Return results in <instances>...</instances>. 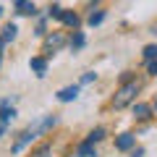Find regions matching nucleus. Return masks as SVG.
Returning <instances> with one entry per match:
<instances>
[{
  "instance_id": "obj_2",
  "label": "nucleus",
  "mask_w": 157,
  "mask_h": 157,
  "mask_svg": "<svg viewBox=\"0 0 157 157\" xmlns=\"http://www.w3.org/2000/svg\"><path fill=\"white\" fill-rule=\"evenodd\" d=\"M55 123H58V118H55V115H47V118H39L37 123H32V126H29L26 131H29V134L34 136V139H37L39 134H47V131H50V128H52Z\"/></svg>"
},
{
  "instance_id": "obj_16",
  "label": "nucleus",
  "mask_w": 157,
  "mask_h": 157,
  "mask_svg": "<svg viewBox=\"0 0 157 157\" xmlns=\"http://www.w3.org/2000/svg\"><path fill=\"white\" fill-rule=\"evenodd\" d=\"M144 60H157V45H147L144 47Z\"/></svg>"
},
{
  "instance_id": "obj_21",
  "label": "nucleus",
  "mask_w": 157,
  "mask_h": 157,
  "mask_svg": "<svg viewBox=\"0 0 157 157\" xmlns=\"http://www.w3.org/2000/svg\"><path fill=\"white\" fill-rule=\"evenodd\" d=\"M94 78H97V73H84V76H81V84H89Z\"/></svg>"
},
{
  "instance_id": "obj_7",
  "label": "nucleus",
  "mask_w": 157,
  "mask_h": 157,
  "mask_svg": "<svg viewBox=\"0 0 157 157\" xmlns=\"http://www.w3.org/2000/svg\"><path fill=\"white\" fill-rule=\"evenodd\" d=\"M134 134H121V136H118V141H115V147H118V149H121V152H126V149H131V147H134Z\"/></svg>"
},
{
  "instance_id": "obj_5",
  "label": "nucleus",
  "mask_w": 157,
  "mask_h": 157,
  "mask_svg": "<svg viewBox=\"0 0 157 157\" xmlns=\"http://www.w3.org/2000/svg\"><path fill=\"white\" fill-rule=\"evenodd\" d=\"M152 107L149 105H144V102H139V105H134V118L136 121H147V118H152Z\"/></svg>"
},
{
  "instance_id": "obj_6",
  "label": "nucleus",
  "mask_w": 157,
  "mask_h": 157,
  "mask_svg": "<svg viewBox=\"0 0 157 157\" xmlns=\"http://www.w3.org/2000/svg\"><path fill=\"white\" fill-rule=\"evenodd\" d=\"M76 157H97L94 144H89V141H81V144L76 147Z\"/></svg>"
},
{
  "instance_id": "obj_8",
  "label": "nucleus",
  "mask_w": 157,
  "mask_h": 157,
  "mask_svg": "<svg viewBox=\"0 0 157 157\" xmlns=\"http://www.w3.org/2000/svg\"><path fill=\"white\" fill-rule=\"evenodd\" d=\"M29 66H32V71H37V76H45L47 73V60L45 58H32Z\"/></svg>"
},
{
  "instance_id": "obj_14",
  "label": "nucleus",
  "mask_w": 157,
  "mask_h": 157,
  "mask_svg": "<svg viewBox=\"0 0 157 157\" xmlns=\"http://www.w3.org/2000/svg\"><path fill=\"white\" fill-rule=\"evenodd\" d=\"M13 118H16V110L13 107H0V123H8Z\"/></svg>"
},
{
  "instance_id": "obj_11",
  "label": "nucleus",
  "mask_w": 157,
  "mask_h": 157,
  "mask_svg": "<svg viewBox=\"0 0 157 157\" xmlns=\"http://www.w3.org/2000/svg\"><path fill=\"white\" fill-rule=\"evenodd\" d=\"M60 21H63V24H68V26H73V29H78V24H81V21H78V16H76V13H71V11L63 13Z\"/></svg>"
},
{
  "instance_id": "obj_3",
  "label": "nucleus",
  "mask_w": 157,
  "mask_h": 157,
  "mask_svg": "<svg viewBox=\"0 0 157 157\" xmlns=\"http://www.w3.org/2000/svg\"><path fill=\"white\" fill-rule=\"evenodd\" d=\"M63 45H66V37H63L60 32H55V34H50V37L45 39V52H47V55H52V52L60 50Z\"/></svg>"
},
{
  "instance_id": "obj_19",
  "label": "nucleus",
  "mask_w": 157,
  "mask_h": 157,
  "mask_svg": "<svg viewBox=\"0 0 157 157\" xmlns=\"http://www.w3.org/2000/svg\"><path fill=\"white\" fill-rule=\"evenodd\" d=\"M47 13H50V18H58V21H60V18H63V13H66V11H63L60 6H52V8H50Z\"/></svg>"
},
{
  "instance_id": "obj_22",
  "label": "nucleus",
  "mask_w": 157,
  "mask_h": 157,
  "mask_svg": "<svg viewBox=\"0 0 157 157\" xmlns=\"http://www.w3.org/2000/svg\"><path fill=\"white\" fill-rule=\"evenodd\" d=\"M131 157H144V149H141V147H139V149H134V152H131Z\"/></svg>"
},
{
  "instance_id": "obj_27",
  "label": "nucleus",
  "mask_w": 157,
  "mask_h": 157,
  "mask_svg": "<svg viewBox=\"0 0 157 157\" xmlns=\"http://www.w3.org/2000/svg\"><path fill=\"white\" fill-rule=\"evenodd\" d=\"M0 13H3V8H0Z\"/></svg>"
},
{
  "instance_id": "obj_9",
  "label": "nucleus",
  "mask_w": 157,
  "mask_h": 157,
  "mask_svg": "<svg viewBox=\"0 0 157 157\" xmlns=\"http://www.w3.org/2000/svg\"><path fill=\"white\" fill-rule=\"evenodd\" d=\"M32 139H34V136L29 134V131H24V134L18 136V139H16V144L11 147V152H21V149H24V147H26V144H29V141H32Z\"/></svg>"
},
{
  "instance_id": "obj_13",
  "label": "nucleus",
  "mask_w": 157,
  "mask_h": 157,
  "mask_svg": "<svg viewBox=\"0 0 157 157\" xmlns=\"http://www.w3.org/2000/svg\"><path fill=\"white\" fill-rule=\"evenodd\" d=\"M16 24H6V29H3V39H6V42H13V39H16Z\"/></svg>"
},
{
  "instance_id": "obj_18",
  "label": "nucleus",
  "mask_w": 157,
  "mask_h": 157,
  "mask_svg": "<svg viewBox=\"0 0 157 157\" xmlns=\"http://www.w3.org/2000/svg\"><path fill=\"white\" fill-rule=\"evenodd\" d=\"M32 157H50V144H42L37 152H32Z\"/></svg>"
},
{
  "instance_id": "obj_20",
  "label": "nucleus",
  "mask_w": 157,
  "mask_h": 157,
  "mask_svg": "<svg viewBox=\"0 0 157 157\" xmlns=\"http://www.w3.org/2000/svg\"><path fill=\"white\" fill-rule=\"evenodd\" d=\"M147 71H149V76H157V60H149V63H147Z\"/></svg>"
},
{
  "instance_id": "obj_25",
  "label": "nucleus",
  "mask_w": 157,
  "mask_h": 157,
  "mask_svg": "<svg viewBox=\"0 0 157 157\" xmlns=\"http://www.w3.org/2000/svg\"><path fill=\"white\" fill-rule=\"evenodd\" d=\"M3 134H6V123H0V136H3Z\"/></svg>"
},
{
  "instance_id": "obj_26",
  "label": "nucleus",
  "mask_w": 157,
  "mask_h": 157,
  "mask_svg": "<svg viewBox=\"0 0 157 157\" xmlns=\"http://www.w3.org/2000/svg\"><path fill=\"white\" fill-rule=\"evenodd\" d=\"M152 110H155V115H157V102H155V105H152Z\"/></svg>"
},
{
  "instance_id": "obj_4",
  "label": "nucleus",
  "mask_w": 157,
  "mask_h": 157,
  "mask_svg": "<svg viewBox=\"0 0 157 157\" xmlns=\"http://www.w3.org/2000/svg\"><path fill=\"white\" fill-rule=\"evenodd\" d=\"M78 97V84H73V86H63L60 92H58V100L60 102H73Z\"/></svg>"
},
{
  "instance_id": "obj_17",
  "label": "nucleus",
  "mask_w": 157,
  "mask_h": 157,
  "mask_svg": "<svg viewBox=\"0 0 157 157\" xmlns=\"http://www.w3.org/2000/svg\"><path fill=\"white\" fill-rule=\"evenodd\" d=\"M18 13H24V16H34V13H37V8H34V3H32V0H26V3H24V6L18 8Z\"/></svg>"
},
{
  "instance_id": "obj_24",
  "label": "nucleus",
  "mask_w": 157,
  "mask_h": 157,
  "mask_svg": "<svg viewBox=\"0 0 157 157\" xmlns=\"http://www.w3.org/2000/svg\"><path fill=\"white\" fill-rule=\"evenodd\" d=\"M3 47H6V39H3V37H0V52H3Z\"/></svg>"
},
{
  "instance_id": "obj_23",
  "label": "nucleus",
  "mask_w": 157,
  "mask_h": 157,
  "mask_svg": "<svg viewBox=\"0 0 157 157\" xmlns=\"http://www.w3.org/2000/svg\"><path fill=\"white\" fill-rule=\"evenodd\" d=\"M13 3H16V8H21L24 3H26V0H13Z\"/></svg>"
},
{
  "instance_id": "obj_15",
  "label": "nucleus",
  "mask_w": 157,
  "mask_h": 157,
  "mask_svg": "<svg viewBox=\"0 0 157 157\" xmlns=\"http://www.w3.org/2000/svg\"><path fill=\"white\" fill-rule=\"evenodd\" d=\"M102 21H105V11H94L89 16V26H100Z\"/></svg>"
},
{
  "instance_id": "obj_10",
  "label": "nucleus",
  "mask_w": 157,
  "mask_h": 157,
  "mask_svg": "<svg viewBox=\"0 0 157 157\" xmlns=\"http://www.w3.org/2000/svg\"><path fill=\"white\" fill-rule=\"evenodd\" d=\"M102 139H105V128H102V126H100V128L89 131V136H86L84 141H89V144H97V141H102Z\"/></svg>"
},
{
  "instance_id": "obj_12",
  "label": "nucleus",
  "mask_w": 157,
  "mask_h": 157,
  "mask_svg": "<svg viewBox=\"0 0 157 157\" xmlns=\"http://www.w3.org/2000/svg\"><path fill=\"white\" fill-rule=\"evenodd\" d=\"M84 42H86V37H84L81 32H76V34L71 37V50H81V47H84Z\"/></svg>"
},
{
  "instance_id": "obj_1",
  "label": "nucleus",
  "mask_w": 157,
  "mask_h": 157,
  "mask_svg": "<svg viewBox=\"0 0 157 157\" xmlns=\"http://www.w3.org/2000/svg\"><path fill=\"white\" fill-rule=\"evenodd\" d=\"M136 94H139V81H126V84L115 92V97H113V107H115V110H121V107L131 105Z\"/></svg>"
}]
</instances>
